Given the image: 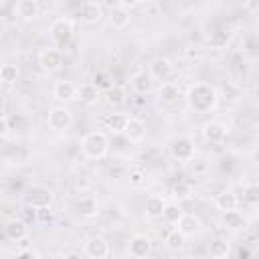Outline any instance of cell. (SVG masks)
I'll list each match as a JSON object with an SVG mask.
<instances>
[{"instance_id":"1","label":"cell","mask_w":259,"mask_h":259,"mask_svg":"<svg viewBox=\"0 0 259 259\" xmlns=\"http://www.w3.org/2000/svg\"><path fill=\"white\" fill-rule=\"evenodd\" d=\"M186 103L196 113H206V111L214 109L217 103H219L217 87L206 83V81H198V83L190 85L188 93H186Z\"/></svg>"},{"instance_id":"2","label":"cell","mask_w":259,"mask_h":259,"mask_svg":"<svg viewBox=\"0 0 259 259\" xmlns=\"http://www.w3.org/2000/svg\"><path fill=\"white\" fill-rule=\"evenodd\" d=\"M81 152L89 160H101V158H105L107 152H109V140H107V136L101 130L87 132L81 138Z\"/></svg>"},{"instance_id":"3","label":"cell","mask_w":259,"mask_h":259,"mask_svg":"<svg viewBox=\"0 0 259 259\" xmlns=\"http://www.w3.org/2000/svg\"><path fill=\"white\" fill-rule=\"evenodd\" d=\"M51 40L55 45V49H65L71 45L73 40V34H75V28H73V20L71 18H65V16H59L51 22Z\"/></svg>"},{"instance_id":"4","label":"cell","mask_w":259,"mask_h":259,"mask_svg":"<svg viewBox=\"0 0 259 259\" xmlns=\"http://www.w3.org/2000/svg\"><path fill=\"white\" fill-rule=\"evenodd\" d=\"M53 200H55L53 190L47 188V186H40V184L30 186V188L26 190V194H24V202H26V206H30V208H45V206H51Z\"/></svg>"},{"instance_id":"5","label":"cell","mask_w":259,"mask_h":259,"mask_svg":"<svg viewBox=\"0 0 259 259\" xmlns=\"http://www.w3.org/2000/svg\"><path fill=\"white\" fill-rule=\"evenodd\" d=\"M47 123H49V127L55 130V132H65V130H69L71 123H73V113H71L67 107H63V105L51 107V109H49V115H47Z\"/></svg>"},{"instance_id":"6","label":"cell","mask_w":259,"mask_h":259,"mask_svg":"<svg viewBox=\"0 0 259 259\" xmlns=\"http://www.w3.org/2000/svg\"><path fill=\"white\" fill-rule=\"evenodd\" d=\"M38 65L45 73H55L63 67V53L55 47H47L38 53Z\"/></svg>"},{"instance_id":"7","label":"cell","mask_w":259,"mask_h":259,"mask_svg":"<svg viewBox=\"0 0 259 259\" xmlns=\"http://www.w3.org/2000/svg\"><path fill=\"white\" fill-rule=\"evenodd\" d=\"M170 154H172V158H176L180 162H190L196 154L194 142L190 138H176L170 144Z\"/></svg>"},{"instance_id":"8","label":"cell","mask_w":259,"mask_h":259,"mask_svg":"<svg viewBox=\"0 0 259 259\" xmlns=\"http://www.w3.org/2000/svg\"><path fill=\"white\" fill-rule=\"evenodd\" d=\"M200 132H202L204 142H208V144H221V142H225V138L229 134V127H227V123H223L219 119H210V121H206L202 125Z\"/></svg>"},{"instance_id":"9","label":"cell","mask_w":259,"mask_h":259,"mask_svg":"<svg viewBox=\"0 0 259 259\" xmlns=\"http://www.w3.org/2000/svg\"><path fill=\"white\" fill-rule=\"evenodd\" d=\"M75 14L79 16L81 22H85V24H95V22H99V20L103 18V6H101L99 2H95V0H89V2H83V4L77 8Z\"/></svg>"},{"instance_id":"10","label":"cell","mask_w":259,"mask_h":259,"mask_svg":"<svg viewBox=\"0 0 259 259\" xmlns=\"http://www.w3.org/2000/svg\"><path fill=\"white\" fill-rule=\"evenodd\" d=\"M172 71H174V65H172V61H170V59H166V57H160V59H154V61L150 63L148 75L152 77V81H160V83H166V81L170 79Z\"/></svg>"},{"instance_id":"11","label":"cell","mask_w":259,"mask_h":259,"mask_svg":"<svg viewBox=\"0 0 259 259\" xmlns=\"http://www.w3.org/2000/svg\"><path fill=\"white\" fill-rule=\"evenodd\" d=\"M127 253L134 259H146L152 253V241L146 235H134L127 243Z\"/></svg>"},{"instance_id":"12","label":"cell","mask_w":259,"mask_h":259,"mask_svg":"<svg viewBox=\"0 0 259 259\" xmlns=\"http://www.w3.org/2000/svg\"><path fill=\"white\" fill-rule=\"evenodd\" d=\"M83 251L89 259H107L109 257V243L103 237H91L85 241Z\"/></svg>"},{"instance_id":"13","label":"cell","mask_w":259,"mask_h":259,"mask_svg":"<svg viewBox=\"0 0 259 259\" xmlns=\"http://www.w3.org/2000/svg\"><path fill=\"white\" fill-rule=\"evenodd\" d=\"M130 85H132V91H134L136 95H148V93H152V89H154V81H152V77L148 75V71H138V73H134L132 79H130Z\"/></svg>"},{"instance_id":"14","label":"cell","mask_w":259,"mask_h":259,"mask_svg":"<svg viewBox=\"0 0 259 259\" xmlns=\"http://www.w3.org/2000/svg\"><path fill=\"white\" fill-rule=\"evenodd\" d=\"M53 97H55L57 101H63V103L73 101V99H77V85H73V83L67 81V79L57 81V83L53 85Z\"/></svg>"},{"instance_id":"15","label":"cell","mask_w":259,"mask_h":259,"mask_svg":"<svg viewBox=\"0 0 259 259\" xmlns=\"http://www.w3.org/2000/svg\"><path fill=\"white\" fill-rule=\"evenodd\" d=\"M121 134L125 136V140H127V142L138 144V142H142V140H144V136H146V125H144V121H142V119H138V117H127L125 127H123V132H121Z\"/></svg>"},{"instance_id":"16","label":"cell","mask_w":259,"mask_h":259,"mask_svg":"<svg viewBox=\"0 0 259 259\" xmlns=\"http://www.w3.org/2000/svg\"><path fill=\"white\" fill-rule=\"evenodd\" d=\"M14 14L22 20H34L40 14V4L36 0H18L14 4Z\"/></svg>"},{"instance_id":"17","label":"cell","mask_w":259,"mask_h":259,"mask_svg":"<svg viewBox=\"0 0 259 259\" xmlns=\"http://www.w3.org/2000/svg\"><path fill=\"white\" fill-rule=\"evenodd\" d=\"M99 97H101V89L93 81H87V83L77 87V99H81V103H85V105L97 103Z\"/></svg>"},{"instance_id":"18","label":"cell","mask_w":259,"mask_h":259,"mask_svg":"<svg viewBox=\"0 0 259 259\" xmlns=\"http://www.w3.org/2000/svg\"><path fill=\"white\" fill-rule=\"evenodd\" d=\"M125 121H127V115L121 113V111H113V113H105L101 117V125L113 134H121L123 127H125Z\"/></svg>"},{"instance_id":"19","label":"cell","mask_w":259,"mask_h":259,"mask_svg":"<svg viewBox=\"0 0 259 259\" xmlns=\"http://www.w3.org/2000/svg\"><path fill=\"white\" fill-rule=\"evenodd\" d=\"M178 225V231L184 235V237H194L202 231V223L198 217L194 214H182V219L176 223Z\"/></svg>"},{"instance_id":"20","label":"cell","mask_w":259,"mask_h":259,"mask_svg":"<svg viewBox=\"0 0 259 259\" xmlns=\"http://www.w3.org/2000/svg\"><path fill=\"white\" fill-rule=\"evenodd\" d=\"M214 206L221 210V212H229V210H237L239 206V198L233 190H223L217 194L214 198Z\"/></svg>"},{"instance_id":"21","label":"cell","mask_w":259,"mask_h":259,"mask_svg":"<svg viewBox=\"0 0 259 259\" xmlns=\"http://www.w3.org/2000/svg\"><path fill=\"white\" fill-rule=\"evenodd\" d=\"M231 251V245L225 237H217L208 243V257L210 259H227Z\"/></svg>"},{"instance_id":"22","label":"cell","mask_w":259,"mask_h":259,"mask_svg":"<svg viewBox=\"0 0 259 259\" xmlns=\"http://www.w3.org/2000/svg\"><path fill=\"white\" fill-rule=\"evenodd\" d=\"M75 208H77L79 217H83V219H93V217H97V212H99V202H97L93 196H85V198H81V200L75 204Z\"/></svg>"},{"instance_id":"23","label":"cell","mask_w":259,"mask_h":259,"mask_svg":"<svg viewBox=\"0 0 259 259\" xmlns=\"http://www.w3.org/2000/svg\"><path fill=\"white\" fill-rule=\"evenodd\" d=\"M4 233H6L8 239H12V241L18 243L20 239L26 237V223L20 221V219H12V221H8V223L4 225Z\"/></svg>"},{"instance_id":"24","label":"cell","mask_w":259,"mask_h":259,"mask_svg":"<svg viewBox=\"0 0 259 259\" xmlns=\"http://www.w3.org/2000/svg\"><path fill=\"white\" fill-rule=\"evenodd\" d=\"M109 22H111V26L113 28H117V30H121V28H125L130 22H132V14L127 12V10H123V8H119L117 4L109 10Z\"/></svg>"},{"instance_id":"25","label":"cell","mask_w":259,"mask_h":259,"mask_svg":"<svg viewBox=\"0 0 259 259\" xmlns=\"http://www.w3.org/2000/svg\"><path fill=\"white\" fill-rule=\"evenodd\" d=\"M178 97H180V89H178L174 83L166 81V83H162V85H160V89H158V99H160L162 103L172 105V103H176V101H178Z\"/></svg>"},{"instance_id":"26","label":"cell","mask_w":259,"mask_h":259,"mask_svg":"<svg viewBox=\"0 0 259 259\" xmlns=\"http://www.w3.org/2000/svg\"><path fill=\"white\" fill-rule=\"evenodd\" d=\"M164 198L158 196V194H152L146 198V217L148 219H158L162 217V210H164Z\"/></svg>"},{"instance_id":"27","label":"cell","mask_w":259,"mask_h":259,"mask_svg":"<svg viewBox=\"0 0 259 259\" xmlns=\"http://www.w3.org/2000/svg\"><path fill=\"white\" fill-rule=\"evenodd\" d=\"M184 210L178 202H166L164 204V210H162V219L168 223V225H176L180 219H182Z\"/></svg>"},{"instance_id":"28","label":"cell","mask_w":259,"mask_h":259,"mask_svg":"<svg viewBox=\"0 0 259 259\" xmlns=\"http://www.w3.org/2000/svg\"><path fill=\"white\" fill-rule=\"evenodd\" d=\"M223 225L231 231H239V229H245V217L243 212L239 210H229V212H223Z\"/></svg>"},{"instance_id":"29","label":"cell","mask_w":259,"mask_h":259,"mask_svg":"<svg viewBox=\"0 0 259 259\" xmlns=\"http://www.w3.org/2000/svg\"><path fill=\"white\" fill-rule=\"evenodd\" d=\"M125 97H127V91L121 85H111L105 91V101L109 105H121V103H125Z\"/></svg>"},{"instance_id":"30","label":"cell","mask_w":259,"mask_h":259,"mask_svg":"<svg viewBox=\"0 0 259 259\" xmlns=\"http://www.w3.org/2000/svg\"><path fill=\"white\" fill-rule=\"evenodd\" d=\"M18 77H20V69H18L16 65H12V63H4V65L0 67V83H4V85H12V83L18 81Z\"/></svg>"},{"instance_id":"31","label":"cell","mask_w":259,"mask_h":259,"mask_svg":"<svg viewBox=\"0 0 259 259\" xmlns=\"http://www.w3.org/2000/svg\"><path fill=\"white\" fill-rule=\"evenodd\" d=\"M164 243H166V247H168L170 251H180V249L184 247V243H186V237H184L178 229H174V231H170V233L166 235Z\"/></svg>"},{"instance_id":"32","label":"cell","mask_w":259,"mask_h":259,"mask_svg":"<svg viewBox=\"0 0 259 259\" xmlns=\"http://www.w3.org/2000/svg\"><path fill=\"white\" fill-rule=\"evenodd\" d=\"M172 196L180 202V200H186V198H190V194H192V186L188 184V182H184V180H178L174 186H172Z\"/></svg>"},{"instance_id":"33","label":"cell","mask_w":259,"mask_h":259,"mask_svg":"<svg viewBox=\"0 0 259 259\" xmlns=\"http://www.w3.org/2000/svg\"><path fill=\"white\" fill-rule=\"evenodd\" d=\"M243 200L251 206H255L259 202V186L255 182H249L243 186Z\"/></svg>"},{"instance_id":"34","label":"cell","mask_w":259,"mask_h":259,"mask_svg":"<svg viewBox=\"0 0 259 259\" xmlns=\"http://www.w3.org/2000/svg\"><path fill=\"white\" fill-rule=\"evenodd\" d=\"M208 45H210L212 49H225V47L229 45V32H225V30H214V32H210Z\"/></svg>"},{"instance_id":"35","label":"cell","mask_w":259,"mask_h":259,"mask_svg":"<svg viewBox=\"0 0 259 259\" xmlns=\"http://www.w3.org/2000/svg\"><path fill=\"white\" fill-rule=\"evenodd\" d=\"M34 221H38V223H42V225L51 223V221H53V210H51V206L34 208Z\"/></svg>"},{"instance_id":"36","label":"cell","mask_w":259,"mask_h":259,"mask_svg":"<svg viewBox=\"0 0 259 259\" xmlns=\"http://www.w3.org/2000/svg\"><path fill=\"white\" fill-rule=\"evenodd\" d=\"M144 182H146V172L142 168H134L130 172V184L132 186H142Z\"/></svg>"},{"instance_id":"37","label":"cell","mask_w":259,"mask_h":259,"mask_svg":"<svg viewBox=\"0 0 259 259\" xmlns=\"http://www.w3.org/2000/svg\"><path fill=\"white\" fill-rule=\"evenodd\" d=\"M16 259H40V257H38V253L30 247V249H22V251H18V253H16Z\"/></svg>"},{"instance_id":"38","label":"cell","mask_w":259,"mask_h":259,"mask_svg":"<svg viewBox=\"0 0 259 259\" xmlns=\"http://www.w3.org/2000/svg\"><path fill=\"white\" fill-rule=\"evenodd\" d=\"M237 259H251V249H249L247 245L239 247V251H237Z\"/></svg>"},{"instance_id":"39","label":"cell","mask_w":259,"mask_h":259,"mask_svg":"<svg viewBox=\"0 0 259 259\" xmlns=\"http://www.w3.org/2000/svg\"><path fill=\"white\" fill-rule=\"evenodd\" d=\"M8 130H10V127H8V119H6L4 115H0V138H2Z\"/></svg>"},{"instance_id":"40","label":"cell","mask_w":259,"mask_h":259,"mask_svg":"<svg viewBox=\"0 0 259 259\" xmlns=\"http://www.w3.org/2000/svg\"><path fill=\"white\" fill-rule=\"evenodd\" d=\"M18 245H20V251H22V249H30V239H28V237H24V239H20V241H18Z\"/></svg>"},{"instance_id":"41","label":"cell","mask_w":259,"mask_h":259,"mask_svg":"<svg viewBox=\"0 0 259 259\" xmlns=\"http://www.w3.org/2000/svg\"><path fill=\"white\" fill-rule=\"evenodd\" d=\"M65 259H83V257H81L77 251H71V253H67V255H65Z\"/></svg>"},{"instance_id":"42","label":"cell","mask_w":259,"mask_h":259,"mask_svg":"<svg viewBox=\"0 0 259 259\" xmlns=\"http://www.w3.org/2000/svg\"><path fill=\"white\" fill-rule=\"evenodd\" d=\"M49 259H65V255H63V253H53Z\"/></svg>"},{"instance_id":"43","label":"cell","mask_w":259,"mask_h":259,"mask_svg":"<svg viewBox=\"0 0 259 259\" xmlns=\"http://www.w3.org/2000/svg\"><path fill=\"white\" fill-rule=\"evenodd\" d=\"M0 36H2V30H0Z\"/></svg>"}]
</instances>
